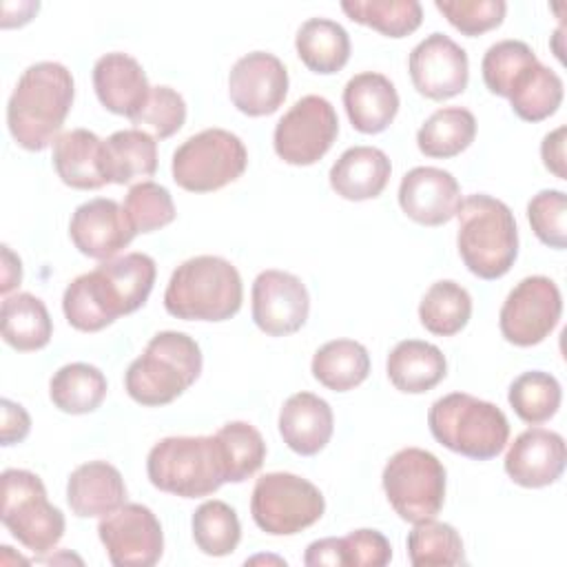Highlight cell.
I'll list each match as a JSON object with an SVG mask.
<instances>
[{"instance_id": "38", "label": "cell", "mask_w": 567, "mask_h": 567, "mask_svg": "<svg viewBox=\"0 0 567 567\" xmlns=\"http://www.w3.org/2000/svg\"><path fill=\"white\" fill-rule=\"evenodd\" d=\"M193 540L206 556H228L237 549L241 525L237 512L224 501H206L193 512Z\"/></svg>"}, {"instance_id": "33", "label": "cell", "mask_w": 567, "mask_h": 567, "mask_svg": "<svg viewBox=\"0 0 567 567\" xmlns=\"http://www.w3.org/2000/svg\"><path fill=\"white\" fill-rule=\"evenodd\" d=\"M106 377L91 363H66L49 381L53 405L66 414H89L100 408L106 396Z\"/></svg>"}, {"instance_id": "1", "label": "cell", "mask_w": 567, "mask_h": 567, "mask_svg": "<svg viewBox=\"0 0 567 567\" xmlns=\"http://www.w3.org/2000/svg\"><path fill=\"white\" fill-rule=\"evenodd\" d=\"M155 261L144 252H126L75 277L62 297L66 321L82 332H97L117 317L142 308L155 284Z\"/></svg>"}, {"instance_id": "5", "label": "cell", "mask_w": 567, "mask_h": 567, "mask_svg": "<svg viewBox=\"0 0 567 567\" xmlns=\"http://www.w3.org/2000/svg\"><path fill=\"white\" fill-rule=\"evenodd\" d=\"M202 372V350L193 337L177 330L157 332L144 352L128 365L124 388L148 408L166 405L184 394Z\"/></svg>"}, {"instance_id": "15", "label": "cell", "mask_w": 567, "mask_h": 567, "mask_svg": "<svg viewBox=\"0 0 567 567\" xmlns=\"http://www.w3.org/2000/svg\"><path fill=\"white\" fill-rule=\"evenodd\" d=\"M414 89L430 100H447L465 91L470 62L463 47L445 33H430L421 40L408 60Z\"/></svg>"}, {"instance_id": "6", "label": "cell", "mask_w": 567, "mask_h": 567, "mask_svg": "<svg viewBox=\"0 0 567 567\" xmlns=\"http://www.w3.org/2000/svg\"><path fill=\"white\" fill-rule=\"evenodd\" d=\"M427 425L443 447L476 461L498 456L509 439V423L503 410L467 392L436 399L427 412Z\"/></svg>"}, {"instance_id": "18", "label": "cell", "mask_w": 567, "mask_h": 567, "mask_svg": "<svg viewBox=\"0 0 567 567\" xmlns=\"http://www.w3.org/2000/svg\"><path fill=\"white\" fill-rule=\"evenodd\" d=\"M73 246L91 259H113L137 235L115 199L95 197L75 208L69 221Z\"/></svg>"}, {"instance_id": "47", "label": "cell", "mask_w": 567, "mask_h": 567, "mask_svg": "<svg viewBox=\"0 0 567 567\" xmlns=\"http://www.w3.org/2000/svg\"><path fill=\"white\" fill-rule=\"evenodd\" d=\"M2 427H0V439L2 445H13L27 439L31 430V419L27 410L20 403H13L11 399H2Z\"/></svg>"}, {"instance_id": "9", "label": "cell", "mask_w": 567, "mask_h": 567, "mask_svg": "<svg viewBox=\"0 0 567 567\" xmlns=\"http://www.w3.org/2000/svg\"><path fill=\"white\" fill-rule=\"evenodd\" d=\"M248 164L244 142L226 128H204L184 140L173 153L171 173L190 193H213L241 177Z\"/></svg>"}, {"instance_id": "35", "label": "cell", "mask_w": 567, "mask_h": 567, "mask_svg": "<svg viewBox=\"0 0 567 567\" xmlns=\"http://www.w3.org/2000/svg\"><path fill=\"white\" fill-rule=\"evenodd\" d=\"M470 317L472 297L461 284L452 279L432 284L419 303V319L423 328L439 337H452L461 332Z\"/></svg>"}, {"instance_id": "27", "label": "cell", "mask_w": 567, "mask_h": 567, "mask_svg": "<svg viewBox=\"0 0 567 567\" xmlns=\"http://www.w3.org/2000/svg\"><path fill=\"white\" fill-rule=\"evenodd\" d=\"M385 370L396 390L405 394H423L445 379L447 361L434 343L405 339L388 354Z\"/></svg>"}, {"instance_id": "7", "label": "cell", "mask_w": 567, "mask_h": 567, "mask_svg": "<svg viewBox=\"0 0 567 567\" xmlns=\"http://www.w3.org/2000/svg\"><path fill=\"white\" fill-rule=\"evenodd\" d=\"M146 474L153 487L182 498L208 496L226 483L215 434L157 441L148 452Z\"/></svg>"}, {"instance_id": "37", "label": "cell", "mask_w": 567, "mask_h": 567, "mask_svg": "<svg viewBox=\"0 0 567 567\" xmlns=\"http://www.w3.org/2000/svg\"><path fill=\"white\" fill-rule=\"evenodd\" d=\"M343 13L388 38H405L421 27L423 9L416 0H346Z\"/></svg>"}, {"instance_id": "24", "label": "cell", "mask_w": 567, "mask_h": 567, "mask_svg": "<svg viewBox=\"0 0 567 567\" xmlns=\"http://www.w3.org/2000/svg\"><path fill=\"white\" fill-rule=\"evenodd\" d=\"M343 106L350 124L359 133L385 131L399 111V93L394 84L374 71L357 73L343 89Z\"/></svg>"}, {"instance_id": "29", "label": "cell", "mask_w": 567, "mask_h": 567, "mask_svg": "<svg viewBox=\"0 0 567 567\" xmlns=\"http://www.w3.org/2000/svg\"><path fill=\"white\" fill-rule=\"evenodd\" d=\"M505 97L520 120L540 122L558 111L563 102V80L534 58L512 78Z\"/></svg>"}, {"instance_id": "34", "label": "cell", "mask_w": 567, "mask_h": 567, "mask_svg": "<svg viewBox=\"0 0 567 567\" xmlns=\"http://www.w3.org/2000/svg\"><path fill=\"white\" fill-rule=\"evenodd\" d=\"M476 137V117L461 106L434 111L416 133V146L425 157L447 159L463 153Z\"/></svg>"}, {"instance_id": "44", "label": "cell", "mask_w": 567, "mask_h": 567, "mask_svg": "<svg viewBox=\"0 0 567 567\" xmlns=\"http://www.w3.org/2000/svg\"><path fill=\"white\" fill-rule=\"evenodd\" d=\"M534 58L536 53L529 49V44L520 40H501L492 44L481 62L483 82L489 89V93L505 97L512 78Z\"/></svg>"}, {"instance_id": "10", "label": "cell", "mask_w": 567, "mask_h": 567, "mask_svg": "<svg viewBox=\"0 0 567 567\" xmlns=\"http://www.w3.org/2000/svg\"><path fill=\"white\" fill-rule=\"evenodd\" d=\"M383 492L408 523L434 518L445 503V467L427 450L403 447L383 467Z\"/></svg>"}, {"instance_id": "23", "label": "cell", "mask_w": 567, "mask_h": 567, "mask_svg": "<svg viewBox=\"0 0 567 567\" xmlns=\"http://www.w3.org/2000/svg\"><path fill=\"white\" fill-rule=\"evenodd\" d=\"M126 501L120 470L106 461H89L75 467L66 483V503L80 518L106 516Z\"/></svg>"}, {"instance_id": "43", "label": "cell", "mask_w": 567, "mask_h": 567, "mask_svg": "<svg viewBox=\"0 0 567 567\" xmlns=\"http://www.w3.org/2000/svg\"><path fill=\"white\" fill-rule=\"evenodd\" d=\"M567 197L563 190L545 188L527 204V219L534 235L549 248L563 250L567 246Z\"/></svg>"}, {"instance_id": "50", "label": "cell", "mask_w": 567, "mask_h": 567, "mask_svg": "<svg viewBox=\"0 0 567 567\" xmlns=\"http://www.w3.org/2000/svg\"><path fill=\"white\" fill-rule=\"evenodd\" d=\"M2 295H7L11 288H16L22 279V266H20V259L9 250V246H2Z\"/></svg>"}, {"instance_id": "39", "label": "cell", "mask_w": 567, "mask_h": 567, "mask_svg": "<svg viewBox=\"0 0 567 567\" xmlns=\"http://www.w3.org/2000/svg\"><path fill=\"white\" fill-rule=\"evenodd\" d=\"M408 556L414 567H447L465 563L463 540L458 532L434 518L414 523L408 534Z\"/></svg>"}, {"instance_id": "2", "label": "cell", "mask_w": 567, "mask_h": 567, "mask_svg": "<svg viewBox=\"0 0 567 567\" xmlns=\"http://www.w3.org/2000/svg\"><path fill=\"white\" fill-rule=\"evenodd\" d=\"M73 75L60 62H35L18 80L9 104L7 124L18 146L44 151L73 106Z\"/></svg>"}, {"instance_id": "4", "label": "cell", "mask_w": 567, "mask_h": 567, "mask_svg": "<svg viewBox=\"0 0 567 567\" xmlns=\"http://www.w3.org/2000/svg\"><path fill=\"white\" fill-rule=\"evenodd\" d=\"M456 246L467 270L481 279L509 272L518 255V228L509 206L492 195L476 193L461 199Z\"/></svg>"}, {"instance_id": "25", "label": "cell", "mask_w": 567, "mask_h": 567, "mask_svg": "<svg viewBox=\"0 0 567 567\" xmlns=\"http://www.w3.org/2000/svg\"><path fill=\"white\" fill-rule=\"evenodd\" d=\"M392 164L377 146H352L330 168L332 190L350 202L374 199L388 186Z\"/></svg>"}, {"instance_id": "19", "label": "cell", "mask_w": 567, "mask_h": 567, "mask_svg": "<svg viewBox=\"0 0 567 567\" xmlns=\"http://www.w3.org/2000/svg\"><path fill=\"white\" fill-rule=\"evenodd\" d=\"M399 206L416 224H447L461 206V186L450 171L416 166L399 184Z\"/></svg>"}, {"instance_id": "13", "label": "cell", "mask_w": 567, "mask_h": 567, "mask_svg": "<svg viewBox=\"0 0 567 567\" xmlns=\"http://www.w3.org/2000/svg\"><path fill=\"white\" fill-rule=\"evenodd\" d=\"M563 297L558 286L543 275L520 279L501 306L498 326L503 337L520 348L540 343L558 326Z\"/></svg>"}, {"instance_id": "11", "label": "cell", "mask_w": 567, "mask_h": 567, "mask_svg": "<svg viewBox=\"0 0 567 567\" xmlns=\"http://www.w3.org/2000/svg\"><path fill=\"white\" fill-rule=\"evenodd\" d=\"M326 512L323 494L310 481L290 472H268L257 478L250 514L270 536H292L315 525Z\"/></svg>"}, {"instance_id": "26", "label": "cell", "mask_w": 567, "mask_h": 567, "mask_svg": "<svg viewBox=\"0 0 567 567\" xmlns=\"http://www.w3.org/2000/svg\"><path fill=\"white\" fill-rule=\"evenodd\" d=\"M102 142L89 128H71L53 142V166L58 177L78 190H95L106 184L102 171Z\"/></svg>"}, {"instance_id": "49", "label": "cell", "mask_w": 567, "mask_h": 567, "mask_svg": "<svg viewBox=\"0 0 567 567\" xmlns=\"http://www.w3.org/2000/svg\"><path fill=\"white\" fill-rule=\"evenodd\" d=\"M303 563L310 567L319 565H341V545L339 538H321L308 545Z\"/></svg>"}, {"instance_id": "48", "label": "cell", "mask_w": 567, "mask_h": 567, "mask_svg": "<svg viewBox=\"0 0 567 567\" xmlns=\"http://www.w3.org/2000/svg\"><path fill=\"white\" fill-rule=\"evenodd\" d=\"M565 133H567V128L558 126L551 133H547L543 137V144H540L543 164L558 179H565Z\"/></svg>"}, {"instance_id": "36", "label": "cell", "mask_w": 567, "mask_h": 567, "mask_svg": "<svg viewBox=\"0 0 567 567\" xmlns=\"http://www.w3.org/2000/svg\"><path fill=\"white\" fill-rule=\"evenodd\" d=\"M226 483L250 478L266 458V443L259 430L246 421H230L215 432Z\"/></svg>"}, {"instance_id": "30", "label": "cell", "mask_w": 567, "mask_h": 567, "mask_svg": "<svg viewBox=\"0 0 567 567\" xmlns=\"http://www.w3.org/2000/svg\"><path fill=\"white\" fill-rule=\"evenodd\" d=\"M295 49L312 73L330 75L346 66L350 58V35L334 20L310 18L299 27Z\"/></svg>"}, {"instance_id": "3", "label": "cell", "mask_w": 567, "mask_h": 567, "mask_svg": "<svg viewBox=\"0 0 567 567\" xmlns=\"http://www.w3.org/2000/svg\"><path fill=\"white\" fill-rule=\"evenodd\" d=\"M241 299L239 270L224 257L197 255L173 270L164 308L184 321H226L239 312Z\"/></svg>"}, {"instance_id": "40", "label": "cell", "mask_w": 567, "mask_h": 567, "mask_svg": "<svg viewBox=\"0 0 567 567\" xmlns=\"http://www.w3.org/2000/svg\"><path fill=\"white\" fill-rule=\"evenodd\" d=\"M560 399L563 390L558 379L540 370L523 372L520 377H516L507 394V401L516 416L529 425L549 421L558 412Z\"/></svg>"}, {"instance_id": "8", "label": "cell", "mask_w": 567, "mask_h": 567, "mask_svg": "<svg viewBox=\"0 0 567 567\" xmlns=\"http://www.w3.org/2000/svg\"><path fill=\"white\" fill-rule=\"evenodd\" d=\"M0 518L11 536L33 554H49L64 536V514L49 503L44 483L29 470H4L0 476Z\"/></svg>"}, {"instance_id": "46", "label": "cell", "mask_w": 567, "mask_h": 567, "mask_svg": "<svg viewBox=\"0 0 567 567\" xmlns=\"http://www.w3.org/2000/svg\"><path fill=\"white\" fill-rule=\"evenodd\" d=\"M339 545L343 567H383L392 558L390 540L377 529H354Z\"/></svg>"}, {"instance_id": "31", "label": "cell", "mask_w": 567, "mask_h": 567, "mask_svg": "<svg viewBox=\"0 0 567 567\" xmlns=\"http://www.w3.org/2000/svg\"><path fill=\"white\" fill-rule=\"evenodd\" d=\"M2 339L20 352H33L51 341L53 323L47 306L31 292L4 297L0 308Z\"/></svg>"}, {"instance_id": "16", "label": "cell", "mask_w": 567, "mask_h": 567, "mask_svg": "<svg viewBox=\"0 0 567 567\" xmlns=\"http://www.w3.org/2000/svg\"><path fill=\"white\" fill-rule=\"evenodd\" d=\"M310 312V297L301 279L284 270H264L252 281V321L270 337L297 332Z\"/></svg>"}, {"instance_id": "20", "label": "cell", "mask_w": 567, "mask_h": 567, "mask_svg": "<svg viewBox=\"0 0 567 567\" xmlns=\"http://www.w3.org/2000/svg\"><path fill=\"white\" fill-rule=\"evenodd\" d=\"M565 439L545 427L520 432L505 454V472L520 487H545L565 470Z\"/></svg>"}, {"instance_id": "14", "label": "cell", "mask_w": 567, "mask_h": 567, "mask_svg": "<svg viewBox=\"0 0 567 567\" xmlns=\"http://www.w3.org/2000/svg\"><path fill=\"white\" fill-rule=\"evenodd\" d=\"M97 536L115 567H151L164 551L162 525L157 516L140 503H124L102 516Z\"/></svg>"}, {"instance_id": "22", "label": "cell", "mask_w": 567, "mask_h": 567, "mask_svg": "<svg viewBox=\"0 0 567 567\" xmlns=\"http://www.w3.org/2000/svg\"><path fill=\"white\" fill-rule=\"evenodd\" d=\"M332 430V408L326 399L312 392H297L288 396L279 412V434L284 443L301 456L321 452L328 445Z\"/></svg>"}, {"instance_id": "21", "label": "cell", "mask_w": 567, "mask_h": 567, "mask_svg": "<svg viewBox=\"0 0 567 567\" xmlns=\"http://www.w3.org/2000/svg\"><path fill=\"white\" fill-rule=\"evenodd\" d=\"M93 89L100 104L133 120L148 97V80L142 64L128 53H106L93 64Z\"/></svg>"}, {"instance_id": "17", "label": "cell", "mask_w": 567, "mask_h": 567, "mask_svg": "<svg viewBox=\"0 0 567 567\" xmlns=\"http://www.w3.org/2000/svg\"><path fill=\"white\" fill-rule=\"evenodd\" d=\"M228 95L244 115H270L288 95V71L272 53H246L230 69Z\"/></svg>"}, {"instance_id": "45", "label": "cell", "mask_w": 567, "mask_h": 567, "mask_svg": "<svg viewBox=\"0 0 567 567\" xmlns=\"http://www.w3.org/2000/svg\"><path fill=\"white\" fill-rule=\"evenodd\" d=\"M434 7L456 31L470 38L496 29L507 11L503 0H436Z\"/></svg>"}, {"instance_id": "42", "label": "cell", "mask_w": 567, "mask_h": 567, "mask_svg": "<svg viewBox=\"0 0 567 567\" xmlns=\"http://www.w3.org/2000/svg\"><path fill=\"white\" fill-rule=\"evenodd\" d=\"M131 122L140 131H148L155 140H166L184 126L186 102L171 86H151L144 106Z\"/></svg>"}, {"instance_id": "28", "label": "cell", "mask_w": 567, "mask_h": 567, "mask_svg": "<svg viewBox=\"0 0 567 567\" xmlns=\"http://www.w3.org/2000/svg\"><path fill=\"white\" fill-rule=\"evenodd\" d=\"M102 171L106 184H131L157 171V142L140 128L115 131L102 142Z\"/></svg>"}, {"instance_id": "12", "label": "cell", "mask_w": 567, "mask_h": 567, "mask_svg": "<svg viewBox=\"0 0 567 567\" xmlns=\"http://www.w3.org/2000/svg\"><path fill=\"white\" fill-rule=\"evenodd\" d=\"M337 133L334 106L321 95H303L277 122L272 144L286 164L310 166L330 151Z\"/></svg>"}, {"instance_id": "41", "label": "cell", "mask_w": 567, "mask_h": 567, "mask_svg": "<svg viewBox=\"0 0 567 567\" xmlns=\"http://www.w3.org/2000/svg\"><path fill=\"white\" fill-rule=\"evenodd\" d=\"M122 208L135 233H153L175 219V204L168 188L155 182L133 184Z\"/></svg>"}, {"instance_id": "32", "label": "cell", "mask_w": 567, "mask_h": 567, "mask_svg": "<svg viewBox=\"0 0 567 567\" xmlns=\"http://www.w3.org/2000/svg\"><path fill=\"white\" fill-rule=\"evenodd\" d=\"M312 377L332 392H348L370 374V354L354 339L323 343L312 357Z\"/></svg>"}]
</instances>
